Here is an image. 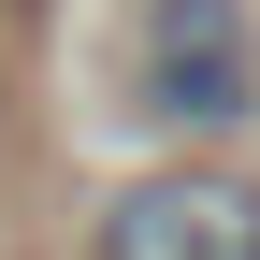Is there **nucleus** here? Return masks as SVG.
Returning a JSON list of instances; mask_svg holds the SVG:
<instances>
[{
    "mask_svg": "<svg viewBox=\"0 0 260 260\" xmlns=\"http://www.w3.org/2000/svg\"><path fill=\"white\" fill-rule=\"evenodd\" d=\"M130 116L203 145V130H246L260 116V29L246 0H145L130 15Z\"/></svg>",
    "mask_w": 260,
    "mask_h": 260,
    "instance_id": "f257e3e1",
    "label": "nucleus"
},
{
    "mask_svg": "<svg viewBox=\"0 0 260 260\" xmlns=\"http://www.w3.org/2000/svg\"><path fill=\"white\" fill-rule=\"evenodd\" d=\"M87 260H260V188L174 159V174H145V188H116V203H102Z\"/></svg>",
    "mask_w": 260,
    "mask_h": 260,
    "instance_id": "f03ea898",
    "label": "nucleus"
}]
</instances>
